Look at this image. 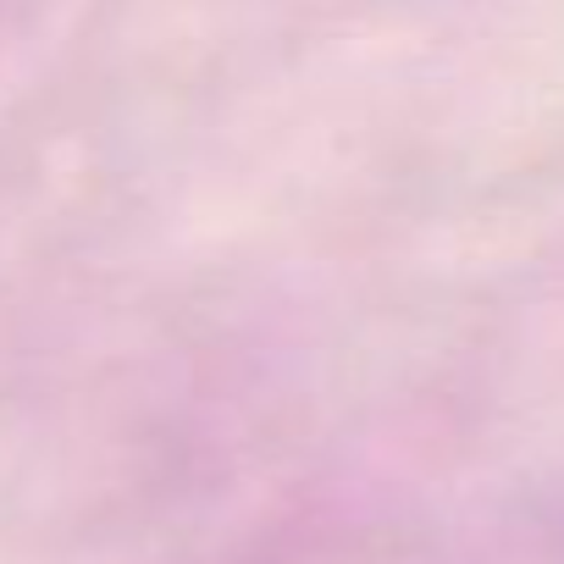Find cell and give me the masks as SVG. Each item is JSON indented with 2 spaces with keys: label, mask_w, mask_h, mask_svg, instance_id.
<instances>
[]
</instances>
